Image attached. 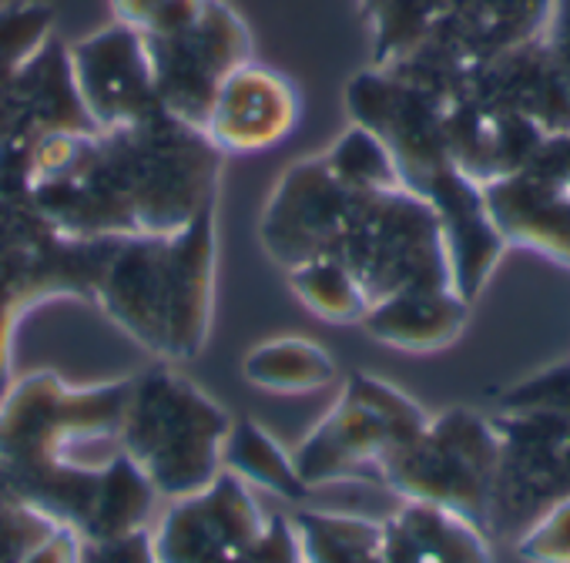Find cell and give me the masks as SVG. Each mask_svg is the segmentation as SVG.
Returning a JSON list of instances; mask_svg holds the SVG:
<instances>
[{
    "mask_svg": "<svg viewBox=\"0 0 570 563\" xmlns=\"http://www.w3.org/2000/svg\"><path fill=\"white\" fill-rule=\"evenodd\" d=\"M225 155L202 128L161 111L128 128L55 131L31 155L28 188L71 238H155L218 205Z\"/></svg>",
    "mask_w": 570,
    "mask_h": 563,
    "instance_id": "1",
    "label": "cell"
},
{
    "mask_svg": "<svg viewBox=\"0 0 570 563\" xmlns=\"http://www.w3.org/2000/svg\"><path fill=\"white\" fill-rule=\"evenodd\" d=\"M128 393L131 376L81 389L55 373H31L0 396V470L41 516L81 543L125 456Z\"/></svg>",
    "mask_w": 570,
    "mask_h": 563,
    "instance_id": "2",
    "label": "cell"
},
{
    "mask_svg": "<svg viewBox=\"0 0 570 563\" xmlns=\"http://www.w3.org/2000/svg\"><path fill=\"white\" fill-rule=\"evenodd\" d=\"M443 95L436 85L396 71H360L346 88L353 125L373 131L390 151L403 188L420 195L440 218L453 289L473 306L483 293L507 241L493 228L483 191L453 161L443 121Z\"/></svg>",
    "mask_w": 570,
    "mask_h": 563,
    "instance_id": "3",
    "label": "cell"
},
{
    "mask_svg": "<svg viewBox=\"0 0 570 563\" xmlns=\"http://www.w3.org/2000/svg\"><path fill=\"white\" fill-rule=\"evenodd\" d=\"M218 205L155 238H115L95 306L161 363L202 356L215 309Z\"/></svg>",
    "mask_w": 570,
    "mask_h": 563,
    "instance_id": "4",
    "label": "cell"
},
{
    "mask_svg": "<svg viewBox=\"0 0 570 563\" xmlns=\"http://www.w3.org/2000/svg\"><path fill=\"white\" fill-rule=\"evenodd\" d=\"M232 419L222 403L185 379L171 363H158L131 376L121 453L158 496L181 500L205 490L225 470L222 450Z\"/></svg>",
    "mask_w": 570,
    "mask_h": 563,
    "instance_id": "5",
    "label": "cell"
},
{
    "mask_svg": "<svg viewBox=\"0 0 570 563\" xmlns=\"http://www.w3.org/2000/svg\"><path fill=\"white\" fill-rule=\"evenodd\" d=\"M497 486L490 536H520L543 510L570 496V363L523 379L490 413Z\"/></svg>",
    "mask_w": 570,
    "mask_h": 563,
    "instance_id": "6",
    "label": "cell"
},
{
    "mask_svg": "<svg viewBox=\"0 0 570 563\" xmlns=\"http://www.w3.org/2000/svg\"><path fill=\"white\" fill-rule=\"evenodd\" d=\"M115 241L58 231L31 191L0 188V396L14 383V339L21 319L48 299H98Z\"/></svg>",
    "mask_w": 570,
    "mask_h": 563,
    "instance_id": "7",
    "label": "cell"
},
{
    "mask_svg": "<svg viewBox=\"0 0 570 563\" xmlns=\"http://www.w3.org/2000/svg\"><path fill=\"white\" fill-rule=\"evenodd\" d=\"M323 255L353 271L370 309L416 286H453L440 218L403 185L360 191Z\"/></svg>",
    "mask_w": 570,
    "mask_h": 563,
    "instance_id": "8",
    "label": "cell"
},
{
    "mask_svg": "<svg viewBox=\"0 0 570 563\" xmlns=\"http://www.w3.org/2000/svg\"><path fill=\"white\" fill-rule=\"evenodd\" d=\"M426 423L430 416L403 389L380 376L353 373L293 460L309 490L363 476L380 480V470L416 439Z\"/></svg>",
    "mask_w": 570,
    "mask_h": 563,
    "instance_id": "9",
    "label": "cell"
},
{
    "mask_svg": "<svg viewBox=\"0 0 570 563\" xmlns=\"http://www.w3.org/2000/svg\"><path fill=\"white\" fill-rule=\"evenodd\" d=\"M497 456L500 446L490 416L453 406L433 416L423 433L380 470V483L403 500L446 506L490 530Z\"/></svg>",
    "mask_w": 570,
    "mask_h": 563,
    "instance_id": "10",
    "label": "cell"
},
{
    "mask_svg": "<svg viewBox=\"0 0 570 563\" xmlns=\"http://www.w3.org/2000/svg\"><path fill=\"white\" fill-rule=\"evenodd\" d=\"M168 115L202 128L228 75L252 61V34L225 0H198L175 21L138 34Z\"/></svg>",
    "mask_w": 570,
    "mask_h": 563,
    "instance_id": "11",
    "label": "cell"
},
{
    "mask_svg": "<svg viewBox=\"0 0 570 563\" xmlns=\"http://www.w3.org/2000/svg\"><path fill=\"white\" fill-rule=\"evenodd\" d=\"M252 486L222 470L205 490L171 500L151 533L155 563H245L268 530Z\"/></svg>",
    "mask_w": 570,
    "mask_h": 563,
    "instance_id": "12",
    "label": "cell"
},
{
    "mask_svg": "<svg viewBox=\"0 0 570 563\" xmlns=\"http://www.w3.org/2000/svg\"><path fill=\"white\" fill-rule=\"evenodd\" d=\"M500 238L570 268V131L550 135L507 178L480 188Z\"/></svg>",
    "mask_w": 570,
    "mask_h": 563,
    "instance_id": "13",
    "label": "cell"
},
{
    "mask_svg": "<svg viewBox=\"0 0 570 563\" xmlns=\"http://www.w3.org/2000/svg\"><path fill=\"white\" fill-rule=\"evenodd\" d=\"M363 188L373 185L346 178L326 155L289 165L262 208L258 238L265 255L282 268L323 255Z\"/></svg>",
    "mask_w": 570,
    "mask_h": 563,
    "instance_id": "14",
    "label": "cell"
},
{
    "mask_svg": "<svg viewBox=\"0 0 570 563\" xmlns=\"http://www.w3.org/2000/svg\"><path fill=\"white\" fill-rule=\"evenodd\" d=\"M550 11V0H466L413 55L396 65L433 85L453 88L480 65L530 41Z\"/></svg>",
    "mask_w": 570,
    "mask_h": 563,
    "instance_id": "15",
    "label": "cell"
},
{
    "mask_svg": "<svg viewBox=\"0 0 570 563\" xmlns=\"http://www.w3.org/2000/svg\"><path fill=\"white\" fill-rule=\"evenodd\" d=\"M473 78L543 135L570 131V0H550L543 28L513 51L480 65Z\"/></svg>",
    "mask_w": 570,
    "mask_h": 563,
    "instance_id": "16",
    "label": "cell"
},
{
    "mask_svg": "<svg viewBox=\"0 0 570 563\" xmlns=\"http://www.w3.org/2000/svg\"><path fill=\"white\" fill-rule=\"evenodd\" d=\"M68 65L78 101L98 131L128 128L165 111L141 38L118 21L75 41Z\"/></svg>",
    "mask_w": 570,
    "mask_h": 563,
    "instance_id": "17",
    "label": "cell"
},
{
    "mask_svg": "<svg viewBox=\"0 0 570 563\" xmlns=\"http://www.w3.org/2000/svg\"><path fill=\"white\" fill-rule=\"evenodd\" d=\"M443 121L456 168L480 188L517 171L550 138L527 115L476 88L470 75L443 95Z\"/></svg>",
    "mask_w": 570,
    "mask_h": 563,
    "instance_id": "18",
    "label": "cell"
},
{
    "mask_svg": "<svg viewBox=\"0 0 570 563\" xmlns=\"http://www.w3.org/2000/svg\"><path fill=\"white\" fill-rule=\"evenodd\" d=\"M296 125L299 95L289 78L248 61L218 88L202 121V135L228 158L265 151L289 138Z\"/></svg>",
    "mask_w": 570,
    "mask_h": 563,
    "instance_id": "19",
    "label": "cell"
},
{
    "mask_svg": "<svg viewBox=\"0 0 570 563\" xmlns=\"http://www.w3.org/2000/svg\"><path fill=\"white\" fill-rule=\"evenodd\" d=\"M383 563H493V546L473 520L423 500H403L383 520Z\"/></svg>",
    "mask_w": 570,
    "mask_h": 563,
    "instance_id": "20",
    "label": "cell"
},
{
    "mask_svg": "<svg viewBox=\"0 0 570 563\" xmlns=\"http://www.w3.org/2000/svg\"><path fill=\"white\" fill-rule=\"evenodd\" d=\"M466 319L470 303L453 286H416L376 303L360 326L400 353H440L463 336Z\"/></svg>",
    "mask_w": 570,
    "mask_h": 563,
    "instance_id": "21",
    "label": "cell"
},
{
    "mask_svg": "<svg viewBox=\"0 0 570 563\" xmlns=\"http://www.w3.org/2000/svg\"><path fill=\"white\" fill-rule=\"evenodd\" d=\"M242 373L252 386L278 396H303L326 389L336 379V359L313 339L303 336H278L268 343H258L245 363Z\"/></svg>",
    "mask_w": 570,
    "mask_h": 563,
    "instance_id": "22",
    "label": "cell"
},
{
    "mask_svg": "<svg viewBox=\"0 0 570 563\" xmlns=\"http://www.w3.org/2000/svg\"><path fill=\"white\" fill-rule=\"evenodd\" d=\"M222 466L245 480L248 486H258L272 496H282L289 503L309 500V486L296 470L293 453H285L262 423L255 419H232L225 450H222Z\"/></svg>",
    "mask_w": 570,
    "mask_h": 563,
    "instance_id": "23",
    "label": "cell"
},
{
    "mask_svg": "<svg viewBox=\"0 0 570 563\" xmlns=\"http://www.w3.org/2000/svg\"><path fill=\"white\" fill-rule=\"evenodd\" d=\"M463 4L466 0H360L373 34V68H386L413 55Z\"/></svg>",
    "mask_w": 570,
    "mask_h": 563,
    "instance_id": "24",
    "label": "cell"
},
{
    "mask_svg": "<svg viewBox=\"0 0 570 563\" xmlns=\"http://www.w3.org/2000/svg\"><path fill=\"white\" fill-rule=\"evenodd\" d=\"M303 563H383V520L336 510H303L293 516Z\"/></svg>",
    "mask_w": 570,
    "mask_h": 563,
    "instance_id": "25",
    "label": "cell"
},
{
    "mask_svg": "<svg viewBox=\"0 0 570 563\" xmlns=\"http://www.w3.org/2000/svg\"><path fill=\"white\" fill-rule=\"evenodd\" d=\"M285 275H289V289L296 293V299L326 323L356 326L370 313V299L363 286L343 261L330 255L306 258L293 268H285Z\"/></svg>",
    "mask_w": 570,
    "mask_h": 563,
    "instance_id": "26",
    "label": "cell"
},
{
    "mask_svg": "<svg viewBox=\"0 0 570 563\" xmlns=\"http://www.w3.org/2000/svg\"><path fill=\"white\" fill-rule=\"evenodd\" d=\"M55 530L48 516H41L0 470V563H24V556L45 543Z\"/></svg>",
    "mask_w": 570,
    "mask_h": 563,
    "instance_id": "27",
    "label": "cell"
},
{
    "mask_svg": "<svg viewBox=\"0 0 570 563\" xmlns=\"http://www.w3.org/2000/svg\"><path fill=\"white\" fill-rule=\"evenodd\" d=\"M517 556L523 563H570V496L543 510L517 536Z\"/></svg>",
    "mask_w": 570,
    "mask_h": 563,
    "instance_id": "28",
    "label": "cell"
},
{
    "mask_svg": "<svg viewBox=\"0 0 570 563\" xmlns=\"http://www.w3.org/2000/svg\"><path fill=\"white\" fill-rule=\"evenodd\" d=\"M191 4H198V0H111V11L118 24L131 28L135 34H148L185 14Z\"/></svg>",
    "mask_w": 570,
    "mask_h": 563,
    "instance_id": "29",
    "label": "cell"
},
{
    "mask_svg": "<svg viewBox=\"0 0 570 563\" xmlns=\"http://www.w3.org/2000/svg\"><path fill=\"white\" fill-rule=\"evenodd\" d=\"M245 563H303V546H299V533L293 516H272L265 536L258 540V546L248 553Z\"/></svg>",
    "mask_w": 570,
    "mask_h": 563,
    "instance_id": "30",
    "label": "cell"
},
{
    "mask_svg": "<svg viewBox=\"0 0 570 563\" xmlns=\"http://www.w3.org/2000/svg\"><path fill=\"white\" fill-rule=\"evenodd\" d=\"M24 563H81V540L71 530H55L24 556Z\"/></svg>",
    "mask_w": 570,
    "mask_h": 563,
    "instance_id": "31",
    "label": "cell"
}]
</instances>
